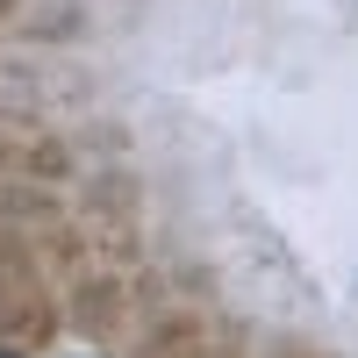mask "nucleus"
Wrapping results in <instances>:
<instances>
[]
</instances>
